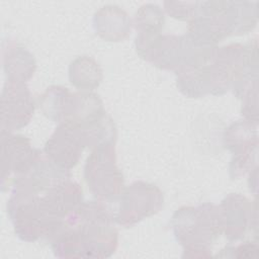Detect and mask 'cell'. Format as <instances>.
<instances>
[{"label": "cell", "instance_id": "cell-4", "mask_svg": "<svg viewBox=\"0 0 259 259\" xmlns=\"http://www.w3.org/2000/svg\"><path fill=\"white\" fill-rule=\"evenodd\" d=\"M170 224L174 237L184 248L183 257H210V246L224 232L220 207L209 202L180 207Z\"/></svg>", "mask_w": 259, "mask_h": 259}, {"label": "cell", "instance_id": "cell-2", "mask_svg": "<svg viewBox=\"0 0 259 259\" xmlns=\"http://www.w3.org/2000/svg\"><path fill=\"white\" fill-rule=\"evenodd\" d=\"M114 222L103 201H84L49 243L60 258H107L117 248Z\"/></svg>", "mask_w": 259, "mask_h": 259}, {"label": "cell", "instance_id": "cell-18", "mask_svg": "<svg viewBox=\"0 0 259 259\" xmlns=\"http://www.w3.org/2000/svg\"><path fill=\"white\" fill-rule=\"evenodd\" d=\"M196 2H165L164 6L168 14L180 20H189Z\"/></svg>", "mask_w": 259, "mask_h": 259}, {"label": "cell", "instance_id": "cell-16", "mask_svg": "<svg viewBox=\"0 0 259 259\" xmlns=\"http://www.w3.org/2000/svg\"><path fill=\"white\" fill-rule=\"evenodd\" d=\"M258 85L249 89L242 99V114L245 119L258 124Z\"/></svg>", "mask_w": 259, "mask_h": 259}, {"label": "cell", "instance_id": "cell-10", "mask_svg": "<svg viewBox=\"0 0 259 259\" xmlns=\"http://www.w3.org/2000/svg\"><path fill=\"white\" fill-rule=\"evenodd\" d=\"M1 186L5 190L9 178L21 173L40 154L31 147L29 139L21 135L1 132Z\"/></svg>", "mask_w": 259, "mask_h": 259}, {"label": "cell", "instance_id": "cell-14", "mask_svg": "<svg viewBox=\"0 0 259 259\" xmlns=\"http://www.w3.org/2000/svg\"><path fill=\"white\" fill-rule=\"evenodd\" d=\"M70 82L82 91H92L102 80V71L97 62L87 56L75 59L69 68Z\"/></svg>", "mask_w": 259, "mask_h": 259}, {"label": "cell", "instance_id": "cell-9", "mask_svg": "<svg viewBox=\"0 0 259 259\" xmlns=\"http://www.w3.org/2000/svg\"><path fill=\"white\" fill-rule=\"evenodd\" d=\"M86 143L81 130L72 123H61L45 146V155L62 169L75 167L82 155Z\"/></svg>", "mask_w": 259, "mask_h": 259}, {"label": "cell", "instance_id": "cell-17", "mask_svg": "<svg viewBox=\"0 0 259 259\" xmlns=\"http://www.w3.org/2000/svg\"><path fill=\"white\" fill-rule=\"evenodd\" d=\"M258 245L256 242H245L236 247H226L217 257L230 258H252L258 257Z\"/></svg>", "mask_w": 259, "mask_h": 259}, {"label": "cell", "instance_id": "cell-6", "mask_svg": "<svg viewBox=\"0 0 259 259\" xmlns=\"http://www.w3.org/2000/svg\"><path fill=\"white\" fill-rule=\"evenodd\" d=\"M117 198L119 203L114 221L123 227H132L159 212L164 201L160 188L144 181L132 183Z\"/></svg>", "mask_w": 259, "mask_h": 259}, {"label": "cell", "instance_id": "cell-1", "mask_svg": "<svg viewBox=\"0 0 259 259\" xmlns=\"http://www.w3.org/2000/svg\"><path fill=\"white\" fill-rule=\"evenodd\" d=\"M82 203L81 187L69 179L38 193L12 190L7 212L19 239L49 241Z\"/></svg>", "mask_w": 259, "mask_h": 259}, {"label": "cell", "instance_id": "cell-12", "mask_svg": "<svg viewBox=\"0 0 259 259\" xmlns=\"http://www.w3.org/2000/svg\"><path fill=\"white\" fill-rule=\"evenodd\" d=\"M96 33L105 40L119 41L131 32V20L124 10L108 5L99 9L93 17Z\"/></svg>", "mask_w": 259, "mask_h": 259}, {"label": "cell", "instance_id": "cell-8", "mask_svg": "<svg viewBox=\"0 0 259 259\" xmlns=\"http://www.w3.org/2000/svg\"><path fill=\"white\" fill-rule=\"evenodd\" d=\"M33 111L34 101L26 84L6 79L1 94V132L12 133L24 127Z\"/></svg>", "mask_w": 259, "mask_h": 259}, {"label": "cell", "instance_id": "cell-11", "mask_svg": "<svg viewBox=\"0 0 259 259\" xmlns=\"http://www.w3.org/2000/svg\"><path fill=\"white\" fill-rule=\"evenodd\" d=\"M226 238L233 242L244 238L246 232L257 229L256 203H252L240 193H231L219 205Z\"/></svg>", "mask_w": 259, "mask_h": 259}, {"label": "cell", "instance_id": "cell-3", "mask_svg": "<svg viewBox=\"0 0 259 259\" xmlns=\"http://www.w3.org/2000/svg\"><path fill=\"white\" fill-rule=\"evenodd\" d=\"M257 23L256 3L240 1L196 2L188 36L197 45L212 46L230 35L252 30Z\"/></svg>", "mask_w": 259, "mask_h": 259}, {"label": "cell", "instance_id": "cell-15", "mask_svg": "<svg viewBox=\"0 0 259 259\" xmlns=\"http://www.w3.org/2000/svg\"><path fill=\"white\" fill-rule=\"evenodd\" d=\"M165 17L161 8L154 4L142 6L135 15V27L140 36L160 34L163 29Z\"/></svg>", "mask_w": 259, "mask_h": 259}, {"label": "cell", "instance_id": "cell-7", "mask_svg": "<svg viewBox=\"0 0 259 259\" xmlns=\"http://www.w3.org/2000/svg\"><path fill=\"white\" fill-rule=\"evenodd\" d=\"M225 147L233 154L230 164V176L237 179L253 170L257 162V124L248 120L232 123L224 134ZM257 167V166H256Z\"/></svg>", "mask_w": 259, "mask_h": 259}, {"label": "cell", "instance_id": "cell-5", "mask_svg": "<svg viewBox=\"0 0 259 259\" xmlns=\"http://www.w3.org/2000/svg\"><path fill=\"white\" fill-rule=\"evenodd\" d=\"M84 178L91 193L100 201L115 200L123 191V177L116 165L114 143L93 149L84 166Z\"/></svg>", "mask_w": 259, "mask_h": 259}, {"label": "cell", "instance_id": "cell-13", "mask_svg": "<svg viewBox=\"0 0 259 259\" xmlns=\"http://www.w3.org/2000/svg\"><path fill=\"white\" fill-rule=\"evenodd\" d=\"M3 67L7 80L26 83L34 74L36 65L33 56L15 41L3 45Z\"/></svg>", "mask_w": 259, "mask_h": 259}]
</instances>
